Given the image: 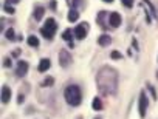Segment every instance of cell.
<instances>
[{
    "mask_svg": "<svg viewBox=\"0 0 158 119\" xmlns=\"http://www.w3.org/2000/svg\"><path fill=\"white\" fill-rule=\"evenodd\" d=\"M118 71L110 65L101 67L96 73V88L102 96H115L118 91Z\"/></svg>",
    "mask_w": 158,
    "mask_h": 119,
    "instance_id": "1",
    "label": "cell"
},
{
    "mask_svg": "<svg viewBox=\"0 0 158 119\" xmlns=\"http://www.w3.org/2000/svg\"><path fill=\"white\" fill-rule=\"evenodd\" d=\"M64 97L67 101L68 105L71 107H77L79 104L82 102V93H81V88L77 85H68L64 91Z\"/></svg>",
    "mask_w": 158,
    "mask_h": 119,
    "instance_id": "2",
    "label": "cell"
},
{
    "mask_svg": "<svg viewBox=\"0 0 158 119\" xmlns=\"http://www.w3.org/2000/svg\"><path fill=\"white\" fill-rule=\"evenodd\" d=\"M56 30H57V23H56V20H54L53 17H50V19H47L45 25L40 28V34H42L45 39H51V37L54 36Z\"/></svg>",
    "mask_w": 158,
    "mask_h": 119,
    "instance_id": "3",
    "label": "cell"
},
{
    "mask_svg": "<svg viewBox=\"0 0 158 119\" xmlns=\"http://www.w3.org/2000/svg\"><path fill=\"white\" fill-rule=\"evenodd\" d=\"M147 107H149V97H147L146 91H141L139 93V99H138V113H139L141 117L146 116Z\"/></svg>",
    "mask_w": 158,
    "mask_h": 119,
    "instance_id": "4",
    "label": "cell"
},
{
    "mask_svg": "<svg viewBox=\"0 0 158 119\" xmlns=\"http://www.w3.org/2000/svg\"><path fill=\"white\" fill-rule=\"evenodd\" d=\"M71 61H73V57H71V54H70L67 50H60V51H59V65H60L62 68L70 67V65H71Z\"/></svg>",
    "mask_w": 158,
    "mask_h": 119,
    "instance_id": "5",
    "label": "cell"
},
{
    "mask_svg": "<svg viewBox=\"0 0 158 119\" xmlns=\"http://www.w3.org/2000/svg\"><path fill=\"white\" fill-rule=\"evenodd\" d=\"M87 33H89V23H87V22L79 23V25L74 28V34H76L74 37H76L77 40H82V39H85Z\"/></svg>",
    "mask_w": 158,
    "mask_h": 119,
    "instance_id": "6",
    "label": "cell"
},
{
    "mask_svg": "<svg viewBox=\"0 0 158 119\" xmlns=\"http://www.w3.org/2000/svg\"><path fill=\"white\" fill-rule=\"evenodd\" d=\"M28 68H30L28 62L19 61V62H17V68H16V76H17V77H23V76L28 73Z\"/></svg>",
    "mask_w": 158,
    "mask_h": 119,
    "instance_id": "7",
    "label": "cell"
},
{
    "mask_svg": "<svg viewBox=\"0 0 158 119\" xmlns=\"http://www.w3.org/2000/svg\"><path fill=\"white\" fill-rule=\"evenodd\" d=\"M121 22H123L121 14H118V13H110L109 14V23H110L112 28H118L121 25Z\"/></svg>",
    "mask_w": 158,
    "mask_h": 119,
    "instance_id": "8",
    "label": "cell"
},
{
    "mask_svg": "<svg viewBox=\"0 0 158 119\" xmlns=\"http://www.w3.org/2000/svg\"><path fill=\"white\" fill-rule=\"evenodd\" d=\"M50 67H51L50 59H47V57H45V59H40L37 70H39V73H45V71H48V70H50Z\"/></svg>",
    "mask_w": 158,
    "mask_h": 119,
    "instance_id": "9",
    "label": "cell"
},
{
    "mask_svg": "<svg viewBox=\"0 0 158 119\" xmlns=\"http://www.w3.org/2000/svg\"><path fill=\"white\" fill-rule=\"evenodd\" d=\"M0 96H2V102H3V104H8L10 99H11V90H10V87L3 85V87H2V93H0Z\"/></svg>",
    "mask_w": 158,
    "mask_h": 119,
    "instance_id": "10",
    "label": "cell"
},
{
    "mask_svg": "<svg viewBox=\"0 0 158 119\" xmlns=\"http://www.w3.org/2000/svg\"><path fill=\"white\" fill-rule=\"evenodd\" d=\"M110 43H112V37H110L109 34H102V36L98 37V45H101V46H109Z\"/></svg>",
    "mask_w": 158,
    "mask_h": 119,
    "instance_id": "11",
    "label": "cell"
},
{
    "mask_svg": "<svg viewBox=\"0 0 158 119\" xmlns=\"http://www.w3.org/2000/svg\"><path fill=\"white\" fill-rule=\"evenodd\" d=\"M77 19H79V11L74 10V8L70 10V11H68V20H70V22H76Z\"/></svg>",
    "mask_w": 158,
    "mask_h": 119,
    "instance_id": "12",
    "label": "cell"
},
{
    "mask_svg": "<svg viewBox=\"0 0 158 119\" xmlns=\"http://www.w3.org/2000/svg\"><path fill=\"white\" fill-rule=\"evenodd\" d=\"M62 39H64L65 42H68L70 48H73V42H71V30H65L64 34H62Z\"/></svg>",
    "mask_w": 158,
    "mask_h": 119,
    "instance_id": "13",
    "label": "cell"
},
{
    "mask_svg": "<svg viewBox=\"0 0 158 119\" xmlns=\"http://www.w3.org/2000/svg\"><path fill=\"white\" fill-rule=\"evenodd\" d=\"M44 14H45V10H44L42 6H37V8L34 10V19H36V20L40 22V19L44 17Z\"/></svg>",
    "mask_w": 158,
    "mask_h": 119,
    "instance_id": "14",
    "label": "cell"
},
{
    "mask_svg": "<svg viewBox=\"0 0 158 119\" xmlns=\"http://www.w3.org/2000/svg\"><path fill=\"white\" fill-rule=\"evenodd\" d=\"M92 105H93V110H96V111H101V110H102V101H101V97H95Z\"/></svg>",
    "mask_w": 158,
    "mask_h": 119,
    "instance_id": "15",
    "label": "cell"
},
{
    "mask_svg": "<svg viewBox=\"0 0 158 119\" xmlns=\"http://www.w3.org/2000/svg\"><path fill=\"white\" fill-rule=\"evenodd\" d=\"M28 45H31V46H39V39L36 37V36H28Z\"/></svg>",
    "mask_w": 158,
    "mask_h": 119,
    "instance_id": "16",
    "label": "cell"
},
{
    "mask_svg": "<svg viewBox=\"0 0 158 119\" xmlns=\"http://www.w3.org/2000/svg\"><path fill=\"white\" fill-rule=\"evenodd\" d=\"M44 87H53L54 85V77H51V76H48L45 81H44V84H42Z\"/></svg>",
    "mask_w": 158,
    "mask_h": 119,
    "instance_id": "17",
    "label": "cell"
},
{
    "mask_svg": "<svg viewBox=\"0 0 158 119\" xmlns=\"http://www.w3.org/2000/svg\"><path fill=\"white\" fill-rule=\"evenodd\" d=\"M106 16H107V11H101V13L98 14V23H99V25H102V23H104Z\"/></svg>",
    "mask_w": 158,
    "mask_h": 119,
    "instance_id": "18",
    "label": "cell"
},
{
    "mask_svg": "<svg viewBox=\"0 0 158 119\" xmlns=\"http://www.w3.org/2000/svg\"><path fill=\"white\" fill-rule=\"evenodd\" d=\"M5 36H6L8 40H14V39H16V36H14V30H13V28L6 30V34H5Z\"/></svg>",
    "mask_w": 158,
    "mask_h": 119,
    "instance_id": "19",
    "label": "cell"
},
{
    "mask_svg": "<svg viewBox=\"0 0 158 119\" xmlns=\"http://www.w3.org/2000/svg\"><path fill=\"white\" fill-rule=\"evenodd\" d=\"M110 57H112V59H116V61H119V59H123V54H121L119 51H112V53H110Z\"/></svg>",
    "mask_w": 158,
    "mask_h": 119,
    "instance_id": "20",
    "label": "cell"
},
{
    "mask_svg": "<svg viewBox=\"0 0 158 119\" xmlns=\"http://www.w3.org/2000/svg\"><path fill=\"white\" fill-rule=\"evenodd\" d=\"M146 85H147V90H149V91L152 93V99L155 101V99H156V91H155V88H153V87H152L150 84H146Z\"/></svg>",
    "mask_w": 158,
    "mask_h": 119,
    "instance_id": "21",
    "label": "cell"
},
{
    "mask_svg": "<svg viewBox=\"0 0 158 119\" xmlns=\"http://www.w3.org/2000/svg\"><path fill=\"white\" fill-rule=\"evenodd\" d=\"M3 10H5L8 14H14V13H16V10H14L11 5H5V6H3Z\"/></svg>",
    "mask_w": 158,
    "mask_h": 119,
    "instance_id": "22",
    "label": "cell"
},
{
    "mask_svg": "<svg viewBox=\"0 0 158 119\" xmlns=\"http://www.w3.org/2000/svg\"><path fill=\"white\" fill-rule=\"evenodd\" d=\"M144 3H146V5L150 8V13H152V16H156V13H155V8H153V5L149 2V0H144Z\"/></svg>",
    "mask_w": 158,
    "mask_h": 119,
    "instance_id": "23",
    "label": "cell"
},
{
    "mask_svg": "<svg viewBox=\"0 0 158 119\" xmlns=\"http://www.w3.org/2000/svg\"><path fill=\"white\" fill-rule=\"evenodd\" d=\"M121 2H123V5L127 6V8H132V6H133V0H121Z\"/></svg>",
    "mask_w": 158,
    "mask_h": 119,
    "instance_id": "24",
    "label": "cell"
},
{
    "mask_svg": "<svg viewBox=\"0 0 158 119\" xmlns=\"http://www.w3.org/2000/svg\"><path fill=\"white\" fill-rule=\"evenodd\" d=\"M3 67L5 68H10L11 67V59H5V61H3Z\"/></svg>",
    "mask_w": 158,
    "mask_h": 119,
    "instance_id": "25",
    "label": "cell"
},
{
    "mask_svg": "<svg viewBox=\"0 0 158 119\" xmlns=\"http://www.w3.org/2000/svg\"><path fill=\"white\" fill-rule=\"evenodd\" d=\"M79 3H81V0H70V5H73V6H77Z\"/></svg>",
    "mask_w": 158,
    "mask_h": 119,
    "instance_id": "26",
    "label": "cell"
},
{
    "mask_svg": "<svg viewBox=\"0 0 158 119\" xmlns=\"http://www.w3.org/2000/svg\"><path fill=\"white\" fill-rule=\"evenodd\" d=\"M20 0H6V3L5 5H14V3H19Z\"/></svg>",
    "mask_w": 158,
    "mask_h": 119,
    "instance_id": "27",
    "label": "cell"
},
{
    "mask_svg": "<svg viewBox=\"0 0 158 119\" xmlns=\"http://www.w3.org/2000/svg\"><path fill=\"white\" fill-rule=\"evenodd\" d=\"M23 101H25V96H23V94H19V99H17V102H19V104H22Z\"/></svg>",
    "mask_w": 158,
    "mask_h": 119,
    "instance_id": "28",
    "label": "cell"
},
{
    "mask_svg": "<svg viewBox=\"0 0 158 119\" xmlns=\"http://www.w3.org/2000/svg\"><path fill=\"white\" fill-rule=\"evenodd\" d=\"M20 54V50H16V51H13V57H17Z\"/></svg>",
    "mask_w": 158,
    "mask_h": 119,
    "instance_id": "29",
    "label": "cell"
},
{
    "mask_svg": "<svg viewBox=\"0 0 158 119\" xmlns=\"http://www.w3.org/2000/svg\"><path fill=\"white\" fill-rule=\"evenodd\" d=\"M56 5H57V3H56V2H54V0H53V2H50V6H51V8H53V10H54V8H56Z\"/></svg>",
    "mask_w": 158,
    "mask_h": 119,
    "instance_id": "30",
    "label": "cell"
},
{
    "mask_svg": "<svg viewBox=\"0 0 158 119\" xmlns=\"http://www.w3.org/2000/svg\"><path fill=\"white\" fill-rule=\"evenodd\" d=\"M104 2H106V3H112V2H113V0H104Z\"/></svg>",
    "mask_w": 158,
    "mask_h": 119,
    "instance_id": "31",
    "label": "cell"
},
{
    "mask_svg": "<svg viewBox=\"0 0 158 119\" xmlns=\"http://www.w3.org/2000/svg\"><path fill=\"white\" fill-rule=\"evenodd\" d=\"M77 119H82V117H81V116H79V117H77Z\"/></svg>",
    "mask_w": 158,
    "mask_h": 119,
    "instance_id": "32",
    "label": "cell"
},
{
    "mask_svg": "<svg viewBox=\"0 0 158 119\" xmlns=\"http://www.w3.org/2000/svg\"><path fill=\"white\" fill-rule=\"evenodd\" d=\"M96 119H99V117H96Z\"/></svg>",
    "mask_w": 158,
    "mask_h": 119,
    "instance_id": "33",
    "label": "cell"
}]
</instances>
